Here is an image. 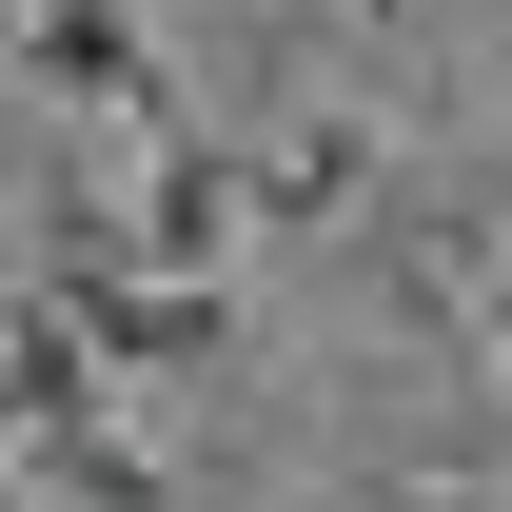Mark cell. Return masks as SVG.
Instances as JSON below:
<instances>
[{
  "label": "cell",
  "mask_w": 512,
  "mask_h": 512,
  "mask_svg": "<svg viewBox=\"0 0 512 512\" xmlns=\"http://www.w3.org/2000/svg\"><path fill=\"white\" fill-rule=\"evenodd\" d=\"M20 79H40L60 119L178 138V60H158V20H138V0H40V20H20Z\"/></svg>",
  "instance_id": "6da1fadb"
},
{
  "label": "cell",
  "mask_w": 512,
  "mask_h": 512,
  "mask_svg": "<svg viewBox=\"0 0 512 512\" xmlns=\"http://www.w3.org/2000/svg\"><path fill=\"white\" fill-rule=\"evenodd\" d=\"M79 316H99V355H119L138 394L158 375H217V355H237V296H217V276H178V256H119V276H60Z\"/></svg>",
  "instance_id": "7a4b0ae2"
},
{
  "label": "cell",
  "mask_w": 512,
  "mask_h": 512,
  "mask_svg": "<svg viewBox=\"0 0 512 512\" xmlns=\"http://www.w3.org/2000/svg\"><path fill=\"white\" fill-rule=\"evenodd\" d=\"M256 217V158H217V138H158V178H138V256H178V276H217V237Z\"/></svg>",
  "instance_id": "3957f363"
},
{
  "label": "cell",
  "mask_w": 512,
  "mask_h": 512,
  "mask_svg": "<svg viewBox=\"0 0 512 512\" xmlns=\"http://www.w3.org/2000/svg\"><path fill=\"white\" fill-rule=\"evenodd\" d=\"M375 119H296L276 138V158H256V217H276V237H335V217H375Z\"/></svg>",
  "instance_id": "277c9868"
},
{
  "label": "cell",
  "mask_w": 512,
  "mask_h": 512,
  "mask_svg": "<svg viewBox=\"0 0 512 512\" xmlns=\"http://www.w3.org/2000/svg\"><path fill=\"white\" fill-rule=\"evenodd\" d=\"M493 355H512V276H493Z\"/></svg>",
  "instance_id": "5b68a950"
},
{
  "label": "cell",
  "mask_w": 512,
  "mask_h": 512,
  "mask_svg": "<svg viewBox=\"0 0 512 512\" xmlns=\"http://www.w3.org/2000/svg\"><path fill=\"white\" fill-rule=\"evenodd\" d=\"M355 20H414V0H355Z\"/></svg>",
  "instance_id": "8992f818"
}]
</instances>
